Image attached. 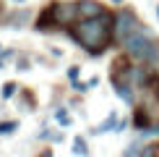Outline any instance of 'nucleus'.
I'll use <instances>...</instances> for the list:
<instances>
[{
  "label": "nucleus",
  "mask_w": 159,
  "mask_h": 157,
  "mask_svg": "<svg viewBox=\"0 0 159 157\" xmlns=\"http://www.w3.org/2000/svg\"><path fill=\"white\" fill-rule=\"evenodd\" d=\"M112 21L115 16L107 11L97 18H78V21L68 29V34L76 39L78 45L91 52V55H102L104 50L112 45Z\"/></svg>",
  "instance_id": "1"
},
{
  "label": "nucleus",
  "mask_w": 159,
  "mask_h": 157,
  "mask_svg": "<svg viewBox=\"0 0 159 157\" xmlns=\"http://www.w3.org/2000/svg\"><path fill=\"white\" fill-rule=\"evenodd\" d=\"M123 50L128 58L138 60L141 65H157L159 63V39L146 26H138L133 34L123 42Z\"/></svg>",
  "instance_id": "2"
},
{
  "label": "nucleus",
  "mask_w": 159,
  "mask_h": 157,
  "mask_svg": "<svg viewBox=\"0 0 159 157\" xmlns=\"http://www.w3.org/2000/svg\"><path fill=\"white\" fill-rule=\"evenodd\" d=\"M141 26V21H138V16L130 8H123L115 13V21H112V42L123 45L125 39H128L133 31Z\"/></svg>",
  "instance_id": "3"
},
{
  "label": "nucleus",
  "mask_w": 159,
  "mask_h": 157,
  "mask_svg": "<svg viewBox=\"0 0 159 157\" xmlns=\"http://www.w3.org/2000/svg\"><path fill=\"white\" fill-rule=\"evenodd\" d=\"M47 8H50V16H52V29H70L78 21L76 3H52Z\"/></svg>",
  "instance_id": "4"
},
{
  "label": "nucleus",
  "mask_w": 159,
  "mask_h": 157,
  "mask_svg": "<svg viewBox=\"0 0 159 157\" xmlns=\"http://www.w3.org/2000/svg\"><path fill=\"white\" fill-rule=\"evenodd\" d=\"M76 11H78V18H97L102 13H107V8L97 0H76Z\"/></svg>",
  "instance_id": "5"
},
{
  "label": "nucleus",
  "mask_w": 159,
  "mask_h": 157,
  "mask_svg": "<svg viewBox=\"0 0 159 157\" xmlns=\"http://www.w3.org/2000/svg\"><path fill=\"white\" fill-rule=\"evenodd\" d=\"M115 126H117V115H115V113H110L107 118H104L102 126L94 128V134H102V131H115Z\"/></svg>",
  "instance_id": "6"
},
{
  "label": "nucleus",
  "mask_w": 159,
  "mask_h": 157,
  "mask_svg": "<svg viewBox=\"0 0 159 157\" xmlns=\"http://www.w3.org/2000/svg\"><path fill=\"white\" fill-rule=\"evenodd\" d=\"M73 152L81 155V157L89 155V147H86V139H84V136H76V139H73Z\"/></svg>",
  "instance_id": "7"
},
{
  "label": "nucleus",
  "mask_w": 159,
  "mask_h": 157,
  "mask_svg": "<svg viewBox=\"0 0 159 157\" xmlns=\"http://www.w3.org/2000/svg\"><path fill=\"white\" fill-rule=\"evenodd\" d=\"M29 11H16L13 13V21H8V24H13V26H24V24H29Z\"/></svg>",
  "instance_id": "8"
},
{
  "label": "nucleus",
  "mask_w": 159,
  "mask_h": 157,
  "mask_svg": "<svg viewBox=\"0 0 159 157\" xmlns=\"http://www.w3.org/2000/svg\"><path fill=\"white\" fill-rule=\"evenodd\" d=\"M141 152H143V144H141V141H130L128 149L123 152V157H138Z\"/></svg>",
  "instance_id": "9"
},
{
  "label": "nucleus",
  "mask_w": 159,
  "mask_h": 157,
  "mask_svg": "<svg viewBox=\"0 0 159 157\" xmlns=\"http://www.w3.org/2000/svg\"><path fill=\"white\" fill-rule=\"evenodd\" d=\"M55 118H57V126H60V128H68L70 123H73V121L68 118V113H65V110H57V113H55Z\"/></svg>",
  "instance_id": "10"
},
{
  "label": "nucleus",
  "mask_w": 159,
  "mask_h": 157,
  "mask_svg": "<svg viewBox=\"0 0 159 157\" xmlns=\"http://www.w3.org/2000/svg\"><path fill=\"white\" fill-rule=\"evenodd\" d=\"M18 128V121H0V134H13Z\"/></svg>",
  "instance_id": "11"
},
{
  "label": "nucleus",
  "mask_w": 159,
  "mask_h": 157,
  "mask_svg": "<svg viewBox=\"0 0 159 157\" xmlns=\"http://www.w3.org/2000/svg\"><path fill=\"white\" fill-rule=\"evenodd\" d=\"M0 94H3V100H8V97L16 94V84L8 81V84H3V89H0Z\"/></svg>",
  "instance_id": "12"
},
{
  "label": "nucleus",
  "mask_w": 159,
  "mask_h": 157,
  "mask_svg": "<svg viewBox=\"0 0 159 157\" xmlns=\"http://www.w3.org/2000/svg\"><path fill=\"white\" fill-rule=\"evenodd\" d=\"M78 74H81V71H78V65H70V68H68V78H70V84L78 81Z\"/></svg>",
  "instance_id": "13"
},
{
  "label": "nucleus",
  "mask_w": 159,
  "mask_h": 157,
  "mask_svg": "<svg viewBox=\"0 0 159 157\" xmlns=\"http://www.w3.org/2000/svg\"><path fill=\"white\" fill-rule=\"evenodd\" d=\"M138 157H154V147H146V149H143V152L138 155Z\"/></svg>",
  "instance_id": "14"
},
{
  "label": "nucleus",
  "mask_w": 159,
  "mask_h": 157,
  "mask_svg": "<svg viewBox=\"0 0 159 157\" xmlns=\"http://www.w3.org/2000/svg\"><path fill=\"white\" fill-rule=\"evenodd\" d=\"M13 5H26V0H11Z\"/></svg>",
  "instance_id": "15"
},
{
  "label": "nucleus",
  "mask_w": 159,
  "mask_h": 157,
  "mask_svg": "<svg viewBox=\"0 0 159 157\" xmlns=\"http://www.w3.org/2000/svg\"><path fill=\"white\" fill-rule=\"evenodd\" d=\"M154 157H159V144H157V147H154Z\"/></svg>",
  "instance_id": "16"
},
{
  "label": "nucleus",
  "mask_w": 159,
  "mask_h": 157,
  "mask_svg": "<svg viewBox=\"0 0 159 157\" xmlns=\"http://www.w3.org/2000/svg\"><path fill=\"white\" fill-rule=\"evenodd\" d=\"M112 3H115V5H120V3H123V0H112Z\"/></svg>",
  "instance_id": "17"
},
{
  "label": "nucleus",
  "mask_w": 159,
  "mask_h": 157,
  "mask_svg": "<svg viewBox=\"0 0 159 157\" xmlns=\"http://www.w3.org/2000/svg\"><path fill=\"white\" fill-rule=\"evenodd\" d=\"M157 16H159V8H157Z\"/></svg>",
  "instance_id": "18"
}]
</instances>
